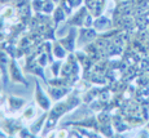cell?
<instances>
[{"instance_id":"obj_1","label":"cell","mask_w":149,"mask_h":138,"mask_svg":"<svg viewBox=\"0 0 149 138\" xmlns=\"http://www.w3.org/2000/svg\"><path fill=\"white\" fill-rule=\"evenodd\" d=\"M9 77L10 80L14 83V84H24L25 87H27V81L26 79H25V76L22 75L21 72V68H19V66L16 63V61H10L9 63Z\"/></svg>"},{"instance_id":"obj_2","label":"cell","mask_w":149,"mask_h":138,"mask_svg":"<svg viewBox=\"0 0 149 138\" xmlns=\"http://www.w3.org/2000/svg\"><path fill=\"white\" fill-rule=\"evenodd\" d=\"M35 98H36V102H38V106L40 108H43L44 111H48L51 108V99L47 97V94L43 92V89L40 88V85L38 83H35Z\"/></svg>"},{"instance_id":"obj_3","label":"cell","mask_w":149,"mask_h":138,"mask_svg":"<svg viewBox=\"0 0 149 138\" xmlns=\"http://www.w3.org/2000/svg\"><path fill=\"white\" fill-rule=\"evenodd\" d=\"M74 39H75V31H71V34H68L66 38L61 39L60 43L64 45V48L66 50L73 52L74 50Z\"/></svg>"},{"instance_id":"obj_4","label":"cell","mask_w":149,"mask_h":138,"mask_svg":"<svg viewBox=\"0 0 149 138\" xmlns=\"http://www.w3.org/2000/svg\"><path fill=\"white\" fill-rule=\"evenodd\" d=\"M8 103H9V106L13 108V110H19V108L24 106L25 99L18 98V97H14V96H9L8 97Z\"/></svg>"},{"instance_id":"obj_5","label":"cell","mask_w":149,"mask_h":138,"mask_svg":"<svg viewBox=\"0 0 149 138\" xmlns=\"http://www.w3.org/2000/svg\"><path fill=\"white\" fill-rule=\"evenodd\" d=\"M68 89H62L60 87H52L49 89V93L52 94V98L53 99H58V98H62L65 94L68 93Z\"/></svg>"},{"instance_id":"obj_6","label":"cell","mask_w":149,"mask_h":138,"mask_svg":"<svg viewBox=\"0 0 149 138\" xmlns=\"http://www.w3.org/2000/svg\"><path fill=\"white\" fill-rule=\"evenodd\" d=\"M53 53L57 58H65L66 57V49L64 48V45L61 43H56L53 47Z\"/></svg>"},{"instance_id":"obj_7","label":"cell","mask_w":149,"mask_h":138,"mask_svg":"<svg viewBox=\"0 0 149 138\" xmlns=\"http://www.w3.org/2000/svg\"><path fill=\"white\" fill-rule=\"evenodd\" d=\"M9 58L8 56L4 53V52H0V70L3 71L5 76H7V68H8V65H9Z\"/></svg>"},{"instance_id":"obj_8","label":"cell","mask_w":149,"mask_h":138,"mask_svg":"<svg viewBox=\"0 0 149 138\" xmlns=\"http://www.w3.org/2000/svg\"><path fill=\"white\" fill-rule=\"evenodd\" d=\"M84 16H86V12H84V9L82 8V10H78V13H77V16L74 17L73 19H69V23H71V25H77V26H81L83 23V18H84Z\"/></svg>"},{"instance_id":"obj_9","label":"cell","mask_w":149,"mask_h":138,"mask_svg":"<svg viewBox=\"0 0 149 138\" xmlns=\"http://www.w3.org/2000/svg\"><path fill=\"white\" fill-rule=\"evenodd\" d=\"M53 19H54V22H56V25L60 21H64V19H65V12H64V9H62V7H58V8H56V9H54Z\"/></svg>"},{"instance_id":"obj_10","label":"cell","mask_w":149,"mask_h":138,"mask_svg":"<svg viewBox=\"0 0 149 138\" xmlns=\"http://www.w3.org/2000/svg\"><path fill=\"white\" fill-rule=\"evenodd\" d=\"M54 3L53 1H49V0H47V1H44V4H43V8H42V12L45 13V14H49V13H53L54 12Z\"/></svg>"},{"instance_id":"obj_11","label":"cell","mask_w":149,"mask_h":138,"mask_svg":"<svg viewBox=\"0 0 149 138\" xmlns=\"http://www.w3.org/2000/svg\"><path fill=\"white\" fill-rule=\"evenodd\" d=\"M34 116H35V111H34L33 106H30V107H29L27 110L24 112V119L25 120H31Z\"/></svg>"},{"instance_id":"obj_12","label":"cell","mask_w":149,"mask_h":138,"mask_svg":"<svg viewBox=\"0 0 149 138\" xmlns=\"http://www.w3.org/2000/svg\"><path fill=\"white\" fill-rule=\"evenodd\" d=\"M43 4H44V1L43 0H33V9L35 10V12H39V10H42L43 8Z\"/></svg>"},{"instance_id":"obj_13","label":"cell","mask_w":149,"mask_h":138,"mask_svg":"<svg viewBox=\"0 0 149 138\" xmlns=\"http://www.w3.org/2000/svg\"><path fill=\"white\" fill-rule=\"evenodd\" d=\"M14 9L13 8H7V9L4 10V13H3V16L5 17V18H12V17H14Z\"/></svg>"},{"instance_id":"obj_14","label":"cell","mask_w":149,"mask_h":138,"mask_svg":"<svg viewBox=\"0 0 149 138\" xmlns=\"http://www.w3.org/2000/svg\"><path fill=\"white\" fill-rule=\"evenodd\" d=\"M60 67H61V63H60V62H54V63H53L52 71H53L54 76H58V70H60Z\"/></svg>"},{"instance_id":"obj_15","label":"cell","mask_w":149,"mask_h":138,"mask_svg":"<svg viewBox=\"0 0 149 138\" xmlns=\"http://www.w3.org/2000/svg\"><path fill=\"white\" fill-rule=\"evenodd\" d=\"M69 136V132L65 130V129H61V130L57 132V137H68Z\"/></svg>"},{"instance_id":"obj_16","label":"cell","mask_w":149,"mask_h":138,"mask_svg":"<svg viewBox=\"0 0 149 138\" xmlns=\"http://www.w3.org/2000/svg\"><path fill=\"white\" fill-rule=\"evenodd\" d=\"M3 26H4V23H3V21H1V18H0V30L3 28Z\"/></svg>"},{"instance_id":"obj_17","label":"cell","mask_w":149,"mask_h":138,"mask_svg":"<svg viewBox=\"0 0 149 138\" xmlns=\"http://www.w3.org/2000/svg\"><path fill=\"white\" fill-rule=\"evenodd\" d=\"M8 1H10V0H0V3H8Z\"/></svg>"},{"instance_id":"obj_18","label":"cell","mask_w":149,"mask_h":138,"mask_svg":"<svg viewBox=\"0 0 149 138\" xmlns=\"http://www.w3.org/2000/svg\"><path fill=\"white\" fill-rule=\"evenodd\" d=\"M53 1H54V3H58V0H53Z\"/></svg>"}]
</instances>
